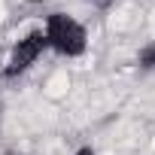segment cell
I'll return each instance as SVG.
<instances>
[{"instance_id":"cell-1","label":"cell","mask_w":155,"mask_h":155,"mask_svg":"<svg viewBox=\"0 0 155 155\" xmlns=\"http://www.w3.org/2000/svg\"><path fill=\"white\" fill-rule=\"evenodd\" d=\"M40 31H43V37H46V49H49L55 58L76 61V58H85V55H88L91 34H88L85 21L76 18L73 12H64V9L46 12L43 21H40Z\"/></svg>"},{"instance_id":"cell-3","label":"cell","mask_w":155,"mask_h":155,"mask_svg":"<svg viewBox=\"0 0 155 155\" xmlns=\"http://www.w3.org/2000/svg\"><path fill=\"white\" fill-rule=\"evenodd\" d=\"M137 67L140 70H155V40H149V43H143L140 49H137Z\"/></svg>"},{"instance_id":"cell-2","label":"cell","mask_w":155,"mask_h":155,"mask_svg":"<svg viewBox=\"0 0 155 155\" xmlns=\"http://www.w3.org/2000/svg\"><path fill=\"white\" fill-rule=\"evenodd\" d=\"M46 52H49L46 49V37H43V31L37 25V28H31L21 37L12 40V46H9V52L3 58V67H0V76H3V79H18V76L31 73Z\"/></svg>"},{"instance_id":"cell-4","label":"cell","mask_w":155,"mask_h":155,"mask_svg":"<svg viewBox=\"0 0 155 155\" xmlns=\"http://www.w3.org/2000/svg\"><path fill=\"white\" fill-rule=\"evenodd\" d=\"M73 155H97V149H94L91 143H82V146H76V149H73Z\"/></svg>"}]
</instances>
